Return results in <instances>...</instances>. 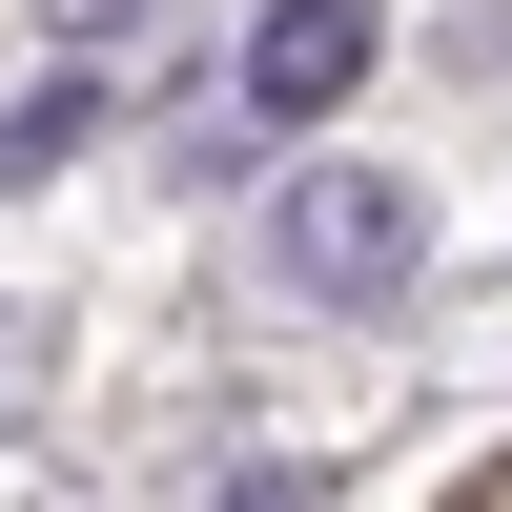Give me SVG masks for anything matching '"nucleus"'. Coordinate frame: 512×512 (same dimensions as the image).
Returning a JSON list of instances; mask_svg holds the SVG:
<instances>
[{"instance_id": "f03ea898", "label": "nucleus", "mask_w": 512, "mask_h": 512, "mask_svg": "<svg viewBox=\"0 0 512 512\" xmlns=\"http://www.w3.org/2000/svg\"><path fill=\"white\" fill-rule=\"evenodd\" d=\"M369 82V0H267L246 21V123H328Z\"/></svg>"}, {"instance_id": "39448f33", "label": "nucleus", "mask_w": 512, "mask_h": 512, "mask_svg": "<svg viewBox=\"0 0 512 512\" xmlns=\"http://www.w3.org/2000/svg\"><path fill=\"white\" fill-rule=\"evenodd\" d=\"M226 512H308V492H287V472H226Z\"/></svg>"}, {"instance_id": "7ed1b4c3", "label": "nucleus", "mask_w": 512, "mask_h": 512, "mask_svg": "<svg viewBox=\"0 0 512 512\" xmlns=\"http://www.w3.org/2000/svg\"><path fill=\"white\" fill-rule=\"evenodd\" d=\"M41 21H82V41H123V21H144V0H41Z\"/></svg>"}, {"instance_id": "20e7f679", "label": "nucleus", "mask_w": 512, "mask_h": 512, "mask_svg": "<svg viewBox=\"0 0 512 512\" xmlns=\"http://www.w3.org/2000/svg\"><path fill=\"white\" fill-rule=\"evenodd\" d=\"M472 62H492V82H512V0H472Z\"/></svg>"}, {"instance_id": "f257e3e1", "label": "nucleus", "mask_w": 512, "mask_h": 512, "mask_svg": "<svg viewBox=\"0 0 512 512\" xmlns=\"http://www.w3.org/2000/svg\"><path fill=\"white\" fill-rule=\"evenodd\" d=\"M410 246H431V205H410L390 164H308V185L267 205V267L308 287V308H390V287H410Z\"/></svg>"}]
</instances>
